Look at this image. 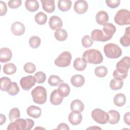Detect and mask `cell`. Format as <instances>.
<instances>
[{
	"instance_id": "1",
	"label": "cell",
	"mask_w": 130,
	"mask_h": 130,
	"mask_svg": "<svg viewBox=\"0 0 130 130\" xmlns=\"http://www.w3.org/2000/svg\"><path fill=\"white\" fill-rule=\"evenodd\" d=\"M34 125V121L31 119L18 118L10 123L8 127V130H30Z\"/></svg>"
},
{
	"instance_id": "2",
	"label": "cell",
	"mask_w": 130,
	"mask_h": 130,
	"mask_svg": "<svg viewBox=\"0 0 130 130\" xmlns=\"http://www.w3.org/2000/svg\"><path fill=\"white\" fill-rule=\"evenodd\" d=\"M82 59L86 63L96 64L102 62L103 57L100 51L93 49L85 51L82 55Z\"/></svg>"
},
{
	"instance_id": "3",
	"label": "cell",
	"mask_w": 130,
	"mask_h": 130,
	"mask_svg": "<svg viewBox=\"0 0 130 130\" xmlns=\"http://www.w3.org/2000/svg\"><path fill=\"white\" fill-rule=\"evenodd\" d=\"M31 93L34 103L41 105L44 104L46 102L47 91L44 87L37 86L32 89Z\"/></svg>"
},
{
	"instance_id": "4",
	"label": "cell",
	"mask_w": 130,
	"mask_h": 130,
	"mask_svg": "<svg viewBox=\"0 0 130 130\" xmlns=\"http://www.w3.org/2000/svg\"><path fill=\"white\" fill-rule=\"evenodd\" d=\"M106 56L109 58H117L122 55V50L117 45L113 43L106 44L104 47Z\"/></svg>"
},
{
	"instance_id": "5",
	"label": "cell",
	"mask_w": 130,
	"mask_h": 130,
	"mask_svg": "<svg viewBox=\"0 0 130 130\" xmlns=\"http://www.w3.org/2000/svg\"><path fill=\"white\" fill-rule=\"evenodd\" d=\"M114 21L119 25H126L130 24V12L126 9H120L114 17Z\"/></svg>"
},
{
	"instance_id": "6",
	"label": "cell",
	"mask_w": 130,
	"mask_h": 130,
	"mask_svg": "<svg viewBox=\"0 0 130 130\" xmlns=\"http://www.w3.org/2000/svg\"><path fill=\"white\" fill-rule=\"evenodd\" d=\"M91 117L95 122L101 124H106L109 121L108 113L99 108L94 109L92 111Z\"/></svg>"
},
{
	"instance_id": "7",
	"label": "cell",
	"mask_w": 130,
	"mask_h": 130,
	"mask_svg": "<svg viewBox=\"0 0 130 130\" xmlns=\"http://www.w3.org/2000/svg\"><path fill=\"white\" fill-rule=\"evenodd\" d=\"M72 55L69 51H63L55 59L54 63L59 67H67L71 64Z\"/></svg>"
},
{
	"instance_id": "8",
	"label": "cell",
	"mask_w": 130,
	"mask_h": 130,
	"mask_svg": "<svg viewBox=\"0 0 130 130\" xmlns=\"http://www.w3.org/2000/svg\"><path fill=\"white\" fill-rule=\"evenodd\" d=\"M36 82V80L35 77L31 75L22 77L20 81V84L22 88L27 91L32 87Z\"/></svg>"
},
{
	"instance_id": "9",
	"label": "cell",
	"mask_w": 130,
	"mask_h": 130,
	"mask_svg": "<svg viewBox=\"0 0 130 130\" xmlns=\"http://www.w3.org/2000/svg\"><path fill=\"white\" fill-rule=\"evenodd\" d=\"M129 62V57L124 56L117 63L116 70L121 72L127 73L130 67Z\"/></svg>"
},
{
	"instance_id": "10",
	"label": "cell",
	"mask_w": 130,
	"mask_h": 130,
	"mask_svg": "<svg viewBox=\"0 0 130 130\" xmlns=\"http://www.w3.org/2000/svg\"><path fill=\"white\" fill-rule=\"evenodd\" d=\"M91 39L92 41L98 42H106L110 40L105 34L103 30L96 29L92 31L91 32Z\"/></svg>"
},
{
	"instance_id": "11",
	"label": "cell",
	"mask_w": 130,
	"mask_h": 130,
	"mask_svg": "<svg viewBox=\"0 0 130 130\" xmlns=\"http://www.w3.org/2000/svg\"><path fill=\"white\" fill-rule=\"evenodd\" d=\"M88 5L86 1L80 0L76 1L74 6V11L79 14L85 13L88 10Z\"/></svg>"
},
{
	"instance_id": "12",
	"label": "cell",
	"mask_w": 130,
	"mask_h": 130,
	"mask_svg": "<svg viewBox=\"0 0 130 130\" xmlns=\"http://www.w3.org/2000/svg\"><path fill=\"white\" fill-rule=\"evenodd\" d=\"M11 30L14 35L20 36L24 33L25 28L22 23L19 21H16L11 25Z\"/></svg>"
},
{
	"instance_id": "13",
	"label": "cell",
	"mask_w": 130,
	"mask_h": 130,
	"mask_svg": "<svg viewBox=\"0 0 130 130\" xmlns=\"http://www.w3.org/2000/svg\"><path fill=\"white\" fill-rule=\"evenodd\" d=\"M49 25L51 29L57 30L62 27L63 23L61 19L58 16L54 15L50 18Z\"/></svg>"
},
{
	"instance_id": "14",
	"label": "cell",
	"mask_w": 130,
	"mask_h": 130,
	"mask_svg": "<svg viewBox=\"0 0 130 130\" xmlns=\"http://www.w3.org/2000/svg\"><path fill=\"white\" fill-rule=\"evenodd\" d=\"M68 119L72 125H77L81 123L82 120V116L80 112L72 111L69 115Z\"/></svg>"
},
{
	"instance_id": "15",
	"label": "cell",
	"mask_w": 130,
	"mask_h": 130,
	"mask_svg": "<svg viewBox=\"0 0 130 130\" xmlns=\"http://www.w3.org/2000/svg\"><path fill=\"white\" fill-rule=\"evenodd\" d=\"M95 20L98 24L101 25H105L109 21V15L105 11H100L95 16Z\"/></svg>"
},
{
	"instance_id": "16",
	"label": "cell",
	"mask_w": 130,
	"mask_h": 130,
	"mask_svg": "<svg viewBox=\"0 0 130 130\" xmlns=\"http://www.w3.org/2000/svg\"><path fill=\"white\" fill-rule=\"evenodd\" d=\"M12 57L11 50L6 47L2 48L0 50V61L1 62H6L10 61Z\"/></svg>"
},
{
	"instance_id": "17",
	"label": "cell",
	"mask_w": 130,
	"mask_h": 130,
	"mask_svg": "<svg viewBox=\"0 0 130 130\" xmlns=\"http://www.w3.org/2000/svg\"><path fill=\"white\" fill-rule=\"evenodd\" d=\"M63 99L60 93H59L57 89L54 90L51 93L50 97V101L51 103L53 105H60Z\"/></svg>"
},
{
	"instance_id": "18",
	"label": "cell",
	"mask_w": 130,
	"mask_h": 130,
	"mask_svg": "<svg viewBox=\"0 0 130 130\" xmlns=\"http://www.w3.org/2000/svg\"><path fill=\"white\" fill-rule=\"evenodd\" d=\"M26 112L27 115L30 117L34 118H38L41 115L42 110L39 107L32 105L27 108Z\"/></svg>"
},
{
	"instance_id": "19",
	"label": "cell",
	"mask_w": 130,
	"mask_h": 130,
	"mask_svg": "<svg viewBox=\"0 0 130 130\" xmlns=\"http://www.w3.org/2000/svg\"><path fill=\"white\" fill-rule=\"evenodd\" d=\"M42 8L46 12L51 13L55 10V6L54 0H41Z\"/></svg>"
},
{
	"instance_id": "20",
	"label": "cell",
	"mask_w": 130,
	"mask_h": 130,
	"mask_svg": "<svg viewBox=\"0 0 130 130\" xmlns=\"http://www.w3.org/2000/svg\"><path fill=\"white\" fill-rule=\"evenodd\" d=\"M116 30V27L112 23H108L104 26L103 31L110 40L112 38Z\"/></svg>"
},
{
	"instance_id": "21",
	"label": "cell",
	"mask_w": 130,
	"mask_h": 130,
	"mask_svg": "<svg viewBox=\"0 0 130 130\" xmlns=\"http://www.w3.org/2000/svg\"><path fill=\"white\" fill-rule=\"evenodd\" d=\"M71 82L72 84L76 87L82 86L85 83V79L81 75H75L71 77Z\"/></svg>"
},
{
	"instance_id": "22",
	"label": "cell",
	"mask_w": 130,
	"mask_h": 130,
	"mask_svg": "<svg viewBox=\"0 0 130 130\" xmlns=\"http://www.w3.org/2000/svg\"><path fill=\"white\" fill-rule=\"evenodd\" d=\"M108 114L109 115V123L111 124H115L117 123L119 120L120 115L119 113L114 110H110L108 111Z\"/></svg>"
},
{
	"instance_id": "23",
	"label": "cell",
	"mask_w": 130,
	"mask_h": 130,
	"mask_svg": "<svg viewBox=\"0 0 130 130\" xmlns=\"http://www.w3.org/2000/svg\"><path fill=\"white\" fill-rule=\"evenodd\" d=\"M70 108L72 111L82 112L84 109V105L83 102L78 99L73 100L70 105Z\"/></svg>"
},
{
	"instance_id": "24",
	"label": "cell",
	"mask_w": 130,
	"mask_h": 130,
	"mask_svg": "<svg viewBox=\"0 0 130 130\" xmlns=\"http://www.w3.org/2000/svg\"><path fill=\"white\" fill-rule=\"evenodd\" d=\"M25 8L29 12H34L39 8V4L36 0H26L25 2Z\"/></svg>"
},
{
	"instance_id": "25",
	"label": "cell",
	"mask_w": 130,
	"mask_h": 130,
	"mask_svg": "<svg viewBox=\"0 0 130 130\" xmlns=\"http://www.w3.org/2000/svg\"><path fill=\"white\" fill-rule=\"evenodd\" d=\"M120 44L124 47H128L130 44V27H127L125 30L124 35L120 39Z\"/></svg>"
},
{
	"instance_id": "26",
	"label": "cell",
	"mask_w": 130,
	"mask_h": 130,
	"mask_svg": "<svg viewBox=\"0 0 130 130\" xmlns=\"http://www.w3.org/2000/svg\"><path fill=\"white\" fill-rule=\"evenodd\" d=\"M59 93L62 97H66L69 95L70 92V87L69 85L66 83H60L58 85L57 89Z\"/></svg>"
},
{
	"instance_id": "27",
	"label": "cell",
	"mask_w": 130,
	"mask_h": 130,
	"mask_svg": "<svg viewBox=\"0 0 130 130\" xmlns=\"http://www.w3.org/2000/svg\"><path fill=\"white\" fill-rule=\"evenodd\" d=\"M126 97L125 95L122 93L116 94L113 99L114 104L118 107H121L125 105L126 103Z\"/></svg>"
},
{
	"instance_id": "28",
	"label": "cell",
	"mask_w": 130,
	"mask_h": 130,
	"mask_svg": "<svg viewBox=\"0 0 130 130\" xmlns=\"http://www.w3.org/2000/svg\"><path fill=\"white\" fill-rule=\"evenodd\" d=\"M71 6L72 2L70 0H59L58 2V8L61 11H68L71 9Z\"/></svg>"
},
{
	"instance_id": "29",
	"label": "cell",
	"mask_w": 130,
	"mask_h": 130,
	"mask_svg": "<svg viewBox=\"0 0 130 130\" xmlns=\"http://www.w3.org/2000/svg\"><path fill=\"white\" fill-rule=\"evenodd\" d=\"M74 68L79 71H82L85 69L87 66L86 63L81 58H77L74 61Z\"/></svg>"
},
{
	"instance_id": "30",
	"label": "cell",
	"mask_w": 130,
	"mask_h": 130,
	"mask_svg": "<svg viewBox=\"0 0 130 130\" xmlns=\"http://www.w3.org/2000/svg\"><path fill=\"white\" fill-rule=\"evenodd\" d=\"M1 89L3 91H8L11 86L12 82L11 79L7 77H3L1 78Z\"/></svg>"
},
{
	"instance_id": "31",
	"label": "cell",
	"mask_w": 130,
	"mask_h": 130,
	"mask_svg": "<svg viewBox=\"0 0 130 130\" xmlns=\"http://www.w3.org/2000/svg\"><path fill=\"white\" fill-rule=\"evenodd\" d=\"M54 37L58 41H64L68 38V33L65 29H58L54 32Z\"/></svg>"
},
{
	"instance_id": "32",
	"label": "cell",
	"mask_w": 130,
	"mask_h": 130,
	"mask_svg": "<svg viewBox=\"0 0 130 130\" xmlns=\"http://www.w3.org/2000/svg\"><path fill=\"white\" fill-rule=\"evenodd\" d=\"M16 66L13 63H8L3 66V72L7 75H13L16 72Z\"/></svg>"
},
{
	"instance_id": "33",
	"label": "cell",
	"mask_w": 130,
	"mask_h": 130,
	"mask_svg": "<svg viewBox=\"0 0 130 130\" xmlns=\"http://www.w3.org/2000/svg\"><path fill=\"white\" fill-rule=\"evenodd\" d=\"M35 20L36 22L39 25H43L47 22V16L42 12H39L35 15Z\"/></svg>"
},
{
	"instance_id": "34",
	"label": "cell",
	"mask_w": 130,
	"mask_h": 130,
	"mask_svg": "<svg viewBox=\"0 0 130 130\" xmlns=\"http://www.w3.org/2000/svg\"><path fill=\"white\" fill-rule=\"evenodd\" d=\"M123 82L122 80L114 78L111 80L110 83V87L112 90H117L120 89L123 87Z\"/></svg>"
},
{
	"instance_id": "35",
	"label": "cell",
	"mask_w": 130,
	"mask_h": 130,
	"mask_svg": "<svg viewBox=\"0 0 130 130\" xmlns=\"http://www.w3.org/2000/svg\"><path fill=\"white\" fill-rule=\"evenodd\" d=\"M20 116V111L18 108H13L10 110L9 113V118L11 122H13Z\"/></svg>"
},
{
	"instance_id": "36",
	"label": "cell",
	"mask_w": 130,
	"mask_h": 130,
	"mask_svg": "<svg viewBox=\"0 0 130 130\" xmlns=\"http://www.w3.org/2000/svg\"><path fill=\"white\" fill-rule=\"evenodd\" d=\"M63 81L61 80L59 76L54 75H51L48 80V83L50 86H56L60 83L63 82Z\"/></svg>"
},
{
	"instance_id": "37",
	"label": "cell",
	"mask_w": 130,
	"mask_h": 130,
	"mask_svg": "<svg viewBox=\"0 0 130 130\" xmlns=\"http://www.w3.org/2000/svg\"><path fill=\"white\" fill-rule=\"evenodd\" d=\"M94 73L97 77L103 78L107 75L108 70L107 68L105 66H99L95 69Z\"/></svg>"
},
{
	"instance_id": "38",
	"label": "cell",
	"mask_w": 130,
	"mask_h": 130,
	"mask_svg": "<svg viewBox=\"0 0 130 130\" xmlns=\"http://www.w3.org/2000/svg\"><path fill=\"white\" fill-rule=\"evenodd\" d=\"M41 43V39L37 36L30 37L29 40V45L32 48H37L39 47Z\"/></svg>"
},
{
	"instance_id": "39",
	"label": "cell",
	"mask_w": 130,
	"mask_h": 130,
	"mask_svg": "<svg viewBox=\"0 0 130 130\" xmlns=\"http://www.w3.org/2000/svg\"><path fill=\"white\" fill-rule=\"evenodd\" d=\"M19 91V87L17 83L13 82H12L11 86L9 89L8 90L7 92L9 94L11 95H15Z\"/></svg>"
},
{
	"instance_id": "40",
	"label": "cell",
	"mask_w": 130,
	"mask_h": 130,
	"mask_svg": "<svg viewBox=\"0 0 130 130\" xmlns=\"http://www.w3.org/2000/svg\"><path fill=\"white\" fill-rule=\"evenodd\" d=\"M34 77H35L36 82L39 84L44 83L46 79V74L44 72L41 71L37 72L35 74Z\"/></svg>"
},
{
	"instance_id": "41",
	"label": "cell",
	"mask_w": 130,
	"mask_h": 130,
	"mask_svg": "<svg viewBox=\"0 0 130 130\" xmlns=\"http://www.w3.org/2000/svg\"><path fill=\"white\" fill-rule=\"evenodd\" d=\"M81 42L82 46L85 48H89L93 44V41L88 35L84 36L82 38Z\"/></svg>"
},
{
	"instance_id": "42",
	"label": "cell",
	"mask_w": 130,
	"mask_h": 130,
	"mask_svg": "<svg viewBox=\"0 0 130 130\" xmlns=\"http://www.w3.org/2000/svg\"><path fill=\"white\" fill-rule=\"evenodd\" d=\"M23 69L26 73L32 74L36 71V67L35 65L32 62H27L24 64Z\"/></svg>"
},
{
	"instance_id": "43",
	"label": "cell",
	"mask_w": 130,
	"mask_h": 130,
	"mask_svg": "<svg viewBox=\"0 0 130 130\" xmlns=\"http://www.w3.org/2000/svg\"><path fill=\"white\" fill-rule=\"evenodd\" d=\"M113 76L116 79L123 80L127 77V73L121 72L117 71V70H115L113 73Z\"/></svg>"
},
{
	"instance_id": "44",
	"label": "cell",
	"mask_w": 130,
	"mask_h": 130,
	"mask_svg": "<svg viewBox=\"0 0 130 130\" xmlns=\"http://www.w3.org/2000/svg\"><path fill=\"white\" fill-rule=\"evenodd\" d=\"M22 3L21 0H11L8 2V6L11 9H17L19 8Z\"/></svg>"
},
{
	"instance_id": "45",
	"label": "cell",
	"mask_w": 130,
	"mask_h": 130,
	"mask_svg": "<svg viewBox=\"0 0 130 130\" xmlns=\"http://www.w3.org/2000/svg\"><path fill=\"white\" fill-rule=\"evenodd\" d=\"M107 5L112 9H114L118 7L120 3V0H107L106 1Z\"/></svg>"
},
{
	"instance_id": "46",
	"label": "cell",
	"mask_w": 130,
	"mask_h": 130,
	"mask_svg": "<svg viewBox=\"0 0 130 130\" xmlns=\"http://www.w3.org/2000/svg\"><path fill=\"white\" fill-rule=\"evenodd\" d=\"M0 15L1 16L5 15L7 12V7L6 4L2 1H0Z\"/></svg>"
},
{
	"instance_id": "47",
	"label": "cell",
	"mask_w": 130,
	"mask_h": 130,
	"mask_svg": "<svg viewBox=\"0 0 130 130\" xmlns=\"http://www.w3.org/2000/svg\"><path fill=\"white\" fill-rule=\"evenodd\" d=\"M124 121L126 124L129 125V124H130V112H128L124 114Z\"/></svg>"
},
{
	"instance_id": "48",
	"label": "cell",
	"mask_w": 130,
	"mask_h": 130,
	"mask_svg": "<svg viewBox=\"0 0 130 130\" xmlns=\"http://www.w3.org/2000/svg\"><path fill=\"white\" fill-rule=\"evenodd\" d=\"M57 129H66V130H69L70 129L69 127L68 126V124H67L66 123H60L57 127Z\"/></svg>"
},
{
	"instance_id": "49",
	"label": "cell",
	"mask_w": 130,
	"mask_h": 130,
	"mask_svg": "<svg viewBox=\"0 0 130 130\" xmlns=\"http://www.w3.org/2000/svg\"><path fill=\"white\" fill-rule=\"evenodd\" d=\"M6 118L5 115L1 114L0 115V125H2L3 123H4L6 122Z\"/></svg>"
}]
</instances>
